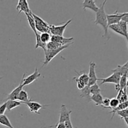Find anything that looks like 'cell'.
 I'll return each mask as SVG.
<instances>
[{
  "label": "cell",
  "instance_id": "cell-20",
  "mask_svg": "<svg viewBox=\"0 0 128 128\" xmlns=\"http://www.w3.org/2000/svg\"><path fill=\"white\" fill-rule=\"evenodd\" d=\"M81 91V98H84L86 99L88 101H91L90 98H91V94H90V86L88 85L85 86L83 89H82Z\"/></svg>",
  "mask_w": 128,
  "mask_h": 128
},
{
  "label": "cell",
  "instance_id": "cell-12",
  "mask_svg": "<svg viewBox=\"0 0 128 128\" xmlns=\"http://www.w3.org/2000/svg\"><path fill=\"white\" fill-rule=\"evenodd\" d=\"M16 10L19 11L18 14H21V12L29 14L31 11L29 8L28 2L26 0H19L16 6Z\"/></svg>",
  "mask_w": 128,
  "mask_h": 128
},
{
  "label": "cell",
  "instance_id": "cell-19",
  "mask_svg": "<svg viewBox=\"0 0 128 128\" xmlns=\"http://www.w3.org/2000/svg\"><path fill=\"white\" fill-rule=\"evenodd\" d=\"M31 16H32L34 20L35 24H38L41 25V26H44V27L49 28L50 24H49L48 23H47L46 21H44L42 18H41L39 17L38 16H37V15H36L35 14H34L33 12H31Z\"/></svg>",
  "mask_w": 128,
  "mask_h": 128
},
{
  "label": "cell",
  "instance_id": "cell-35",
  "mask_svg": "<svg viewBox=\"0 0 128 128\" xmlns=\"http://www.w3.org/2000/svg\"><path fill=\"white\" fill-rule=\"evenodd\" d=\"M110 99L109 98H103L102 102V106L104 108H106L110 107Z\"/></svg>",
  "mask_w": 128,
  "mask_h": 128
},
{
  "label": "cell",
  "instance_id": "cell-38",
  "mask_svg": "<svg viewBox=\"0 0 128 128\" xmlns=\"http://www.w3.org/2000/svg\"><path fill=\"white\" fill-rule=\"evenodd\" d=\"M64 124L65 128H73V126H72V122H71V120L66 121V122H65Z\"/></svg>",
  "mask_w": 128,
  "mask_h": 128
},
{
  "label": "cell",
  "instance_id": "cell-6",
  "mask_svg": "<svg viewBox=\"0 0 128 128\" xmlns=\"http://www.w3.org/2000/svg\"><path fill=\"white\" fill-rule=\"evenodd\" d=\"M95 68H96V63L94 61H91L90 62V71H89V74L88 76V85L89 86H92L94 84L97 83V81L98 78L96 76V71H95Z\"/></svg>",
  "mask_w": 128,
  "mask_h": 128
},
{
  "label": "cell",
  "instance_id": "cell-10",
  "mask_svg": "<svg viewBox=\"0 0 128 128\" xmlns=\"http://www.w3.org/2000/svg\"><path fill=\"white\" fill-rule=\"evenodd\" d=\"M121 79V76L119 74L113 72L112 74L109 77L104 79H98V81H101V84L104 83H112L115 84H120V81Z\"/></svg>",
  "mask_w": 128,
  "mask_h": 128
},
{
  "label": "cell",
  "instance_id": "cell-29",
  "mask_svg": "<svg viewBox=\"0 0 128 128\" xmlns=\"http://www.w3.org/2000/svg\"><path fill=\"white\" fill-rule=\"evenodd\" d=\"M119 84L121 88V90H123L124 88H126L128 84V76H121Z\"/></svg>",
  "mask_w": 128,
  "mask_h": 128
},
{
  "label": "cell",
  "instance_id": "cell-14",
  "mask_svg": "<svg viewBox=\"0 0 128 128\" xmlns=\"http://www.w3.org/2000/svg\"><path fill=\"white\" fill-rule=\"evenodd\" d=\"M115 73H118L121 76H128V61H126V63L124 65H118L116 69L112 70L111 71Z\"/></svg>",
  "mask_w": 128,
  "mask_h": 128
},
{
  "label": "cell",
  "instance_id": "cell-9",
  "mask_svg": "<svg viewBox=\"0 0 128 128\" xmlns=\"http://www.w3.org/2000/svg\"><path fill=\"white\" fill-rule=\"evenodd\" d=\"M25 75H26V73H24L22 76V80H21V82H20V84L14 89V90H12L11 91V92H10L8 95L7 98L6 99V101H8V100H18V98L19 94L20 93L21 91L22 90V81H23L24 78L25 77Z\"/></svg>",
  "mask_w": 128,
  "mask_h": 128
},
{
  "label": "cell",
  "instance_id": "cell-2",
  "mask_svg": "<svg viewBox=\"0 0 128 128\" xmlns=\"http://www.w3.org/2000/svg\"><path fill=\"white\" fill-rule=\"evenodd\" d=\"M73 42H71V43L68 44H66L64 45V46H62L61 47L59 48L58 49H56V50H52V51H44V55H45V57H44V60L43 61V64H42V67H44V66L47 65L56 55L58 54L59 53L61 52L62 51H63L64 50L66 49L67 48H68L70 45L72 44Z\"/></svg>",
  "mask_w": 128,
  "mask_h": 128
},
{
  "label": "cell",
  "instance_id": "cell-27",
  "mask_svg": "<svg viewBox=\"0 0 128 128\" xmlns=\"http://www.w3.org/2000/svg\"><path fill=\"white\" fill-rule=\"evenodd\" d=\"M101 89L97 83L94 84L92 86H90V94L91 95L97 94L101 93Z\"/></svg>",
  "mask_w": 128,
  "mask_h": 128
},
{
  "label": "cell",
  "instance_id": "cell-26",
  "mask_svg": "<svg viewBox=\"0 0 128 128\" xmlns=\"http://www.w3.org/2000/svg\"><path fill=\"white\" fill-rule=\"evenodd\" d=\"M51 34L48 32H43L40 34V40L43 43L47 44L51 40Z\"/></svg>",
  "mask_w": 128,
  "mask_h": 128
},
{
  "label": "cell",
  "instance_id": "cell-11",
  "mask_svg": "<svg viewBox=\"0 0 128 128\" xmlns=\"http://www.w3.org/2000/svg\"><path fill=\"white\" fill-rule=\"evenodd\" d=\"M40 77H41V74L38 72L37 68H36L34 72L33 73L30 74L28 77L24 78L23 81H22V86L24 87V86H26V85L30 84H31L32 82L36 81L37 79H38Z\"/></svg>",
  "mask_w": 128,
  "mask_h": 128
},
{
  "label": "cell",
  "instance_id": "cell-30",
  "mask_svg": "<svg viewBox=\"0 0 128 128\" xmlns=\"http://www.w3.org/2000/svg\"><path fill=\"white\" fill-rule=\"evenodd\" d=\"M77 78L78 80L82 81L85 84L86 86H87L88 84V76L87 74H86L84 72H81V74H79L78 77H77Z\"/></svg>",
  "mask_w": 128,
  "mask_h": 128
},
{
  "label": "cell",
  "instance_id": "cell-7",
  "mask_svg": "<svg viewBox=\"0 0 128 128\" xmlns=\"http://www.w3.org/2000/svg\"><path fill=\"white\" fill-rule=\"evenodd\" d=\"M24 104H26L27 106V107L28 108V109L30 110V111L31 112H34V113L38 114H40V111L41 109H45L47 106H48V105H42L41 104H40L38 102H35V101L31 100L30 101L27 102H24Z\"/></svg>",
  "mask_w": 128,
  "mask_h": 128
},
{
  "label": "cell",
  "instance_id": "cell-31",
  "mask_svg": "<svg viewBox=\"0 0 128 128\" xmlns=\"http://www.w3.org/2000/svg\"><path fill=\"white\" fill-rule=\"evenodd\" d=\"M119 104H120V102H119L118 100H117V99H116V98H112L111 100H110V107L106 108V109H110V110H112V109L115 108L117 107Z\"/></svg>",
  "mask_w": 128,
  "mask_h": 128
},
{
  "label": "cell",
  "instance_id": "cell-18",
  "mask_svg": "<svg viewBox=\"0 0 128 128\" xmlns=\"http://www.w3.org/2000/svg\"><path fill=\"white\" fill-rule=\"evenodd\" d=\"M90 100L93 101L96 106H101L102 100H103V96H102L101 93L91 95Z\"/></svg>",
  "mask_w": 128,
  "mask_h": 128
},
{
  "label": "cell",
  "instance_id": "cell-16",
  "mask_svg": "<svg viewBox=\"0 0 128 128\" xmlns=\"http://www.w3.org/2000/svg\"><path fill=\"white\" fill-rule=\"evenodd\" d=\"M128 107V101H126L124 102H122V103H120L118 106H117L115 108H113L111 110V111L109 112V114H112V117H111V119L113 118V117L114 116L115 114L117 111H121V110H125V109H127Z\"/></svg>",
  "mask_w": 128,
  "mask_h": 128
},
{
  "label": "cell",
  "instance_id": "cell-1",
  "mask_svg": "<svg viewBox=\"0 0 128 128\" xmlns=\"http://www.w3.org/2000/svg\"><path fill=\"white\" fill-rule=\"evenodd\" d=\"M107 1H104L102 6L101 8H99V10L96 12V20L94 21V23L96 24H100L103 28L104 31V34L102 36L106 37L107 40H110V35L108 32V20H107V14L105 12V4Z\"/></svg>",
  "mask_w": 128,
  "mask_h": 128
},
{
  "label": "cell",
  "instance_id": "cell-4",
  "mask_svg": "<svg viewBox=\"0 0 128 128\" xmlns=\"http://www.w3.org/2000/svg\"><path fill=\"white\" fill-rule=\"evenodd\" d=\"M71 113H72V111L69 110L66 106V105H61L60 112V118H59V121L57 124L64 123L66 121L71 120Z\"/></svg>",
  "mask_w": 128,
  "mask_h": 128
},
{
  "label": "cell",
  "instance_id": "cell-25",
  "mask_svg": "<svg viewBox=\"0 0 128 128\" xmlns=\"http://www.w3.org/2000/svg\"><path fill=\"white\" fill-rule=\"evenodd\" d=\"M61 45L59 44L56 43V42H51L50 41L49 42H48L46 45V51H52V50H56V49H58L59 48L61 47ZM45 50V51H46Z\"/></svg>",
  "mask_w": 128,
  "mask_h": 128
},
{
  "label": "cell",
  "instance_id": "cell-15",
  "mask_svg": "<svg viewBox=\"0 0 128 128\" xmlns=\"http://www.w3.org/2000/svg\"><path fill=\"white\" fill-rule=\"evenodd\" d=\"M6 103V110L8 111H11L12 109L15 108L20 106V105L22 104V102L18 100H8L5 101Z\"/></svg>",
  "mask_w": 128,
  "mask_h": 128
},
{
  "label": "cell",
  "instance_id": "cell-17",
  "mask_svg": "<svg viewBox=\"0 0 128 128\" xmlns=\"http://www.w3.org/2000/svg\"><path fill=\"white\" fill-rule=\"evenodd\" d=\"M18 100L21 102H22V104H24V102H27L30 101L31 100V98L29 96L28 93L26 92L24 90H22V91L20 92V93L19 94L18 98Z\"/></svg>",
  "mask_w": 128,
  "mask_h": 128
},
{
  "label": "cell",
  "instance_id": "cell-37",
  "mask_svg": "<svg viewBox=\"0 0 128 128\" xmlns=\"http://www.w3.org/2000/svg\"><path fill=\"white\" fill-rule=\"evenodd\" d=\"M52 127H56V128H65V126L64 123H60V124H56L53 125V126H49V127L42 128H52Z\"/></svg>",
  "mask_w": 128,
  "mask_h": 128
},
{
  "label": "cell",
  "instance_id": "cell-34",
  "mask_svg": "<svg viewBox=\"0 0 128 128\" xmlns=\"http://www.w3.org/2000/svg\"><path fill=\"white\" fill-rule=\"evenodd\" d=\"M73 80H76V82H77V87H78V88L80 90H82V89H83L84 88L85 86H86L85 84L84 83V82H82V81H81V80H78V79L77 78H74Z\"/></svg>",
  "mask_w": 128,
  "mask_h": 128
},
{
  "label": "cell",
  "instance_id": "cell-22",
  "mask_svg": "<svg viewBox=\"0 0 128 128\" xmlns=\"http://www.w3.org/2000/svg\"><path fill=\"white\" fill-rule=\"evenodd\" d=\"M31 12H32V11H31L29 14L26 13L25 14H26V17H27V20H28V23H29V25H30V28H31V30L34 31V34H36L38 32L36 31V27H35L34 20L32 16H31Z\"/></svg>",
  "mask_w": 128,
  "mask_h": 128
},
{
  "label": "cell",
  "instance_id": "cell-40",
  "mask_svg": "<svg viewBox=\"0 0 128 128\" xmlns=\"http://www.w3.org/2000/svg\"><path fill=\"white\" fill-rule=\"evenodd\" d=\"M115 90H116V91H117L118 92L121 90V88H120V84H116V86H115Z\"/></svg>",
  "mask_w": 128,
  "mask_h": 128
},
{
  "label": "cell",
  "instance_id": "cell-5",
  "mask_svg": "<svg viewBox=\"0 0 128 128\" xmlns=\"http://www.w3.org/2000/svg\"><path fill=\"white\" fill-rule=\"evenodd\" d=\"M128 14V12L120 13V12H118V10H116L114 12V13L112 14H107V20L108 26H110V25L118 24L119 22L121 21L122 18L126 14Z\"/></svg>",
  "mask_w": 128,
  "mask_h": 128
},
{
  "label": "cell",
  "instance_id": "cell-24",
  "mask_svg": "<svg viewBox=\"0 0 128 128\" xmlns=\"http://www.w3.org/2000/svg\"><path fill=\"white\" fill-rule=\"evenodd\" d=\"M108 28H110L111 30H112L114 32H115L116 33L118 34L121 35V36H124V37L126 38V40H127V41L128 40V38L123 33V32H122V31H121V29H120V26H118V24H116L110 25V26H108Z\"/></svg>",
  "mask_w": 128,
  "mask_h": 128
},
{
  "label": "cell",
  "instance_id": "cell-13",
  "mask_svg": "<svg viewBox=\"0 0 128 128\" xmlns=\"http://www.w3.org/2000/svg\"><path fill=\"white\" fill-rule=\"evenodd\" d=\"M82 6L83 10H86V9H90L95 12H97L100 8L96 4L95 1L94 0H84V2H82Z\"/></svg>",
  "mask_w": 128,
  "mask_h": 128
},
{
  "label": "cell",
  "instance_id": "cell-42",
  "mask_svg": "<svg viewBox=\"0 0 128 128\" xmlns=\"http://www.w3.org/2000/svg\"><path fill=\"white\" fill-rule=\"evenodd\" d=\"M0 79H2V78H0Z\"/></svg>",
  "mask_w": 128,
  "mask_h": 128
},
{
  "label": "cell",
  "instance_id": "cell-33",
  "mask_svg": "<svg viewBox=\"0 0 128 128\" xmlns=\"http://www.w3.org/2000/svg\"><path fill=\"white\" fill-rule=\"evenodd\" d=\"M118 115L121 118V119L125 118L128 117V109H125V110H121V111H118L116 112Z\"/></svg>",
  "mask_w": 128,
  "mask_h": 128
},
{
  "label": "cell",
  "instance_id": "cell-23",
  "mask_svg": "<svg viewBox=\"0 0 128 128\" xmlns=\"http://www.w3.org/2000/svg\"><path fill=\"white\" fill-rule=\"evenodd\" d=\"M36 36V46H35V49H38V48H41L44 51L46 50V44L43 43L40 40V34H39L38 32L35 34Z\"/></svg>",
  "mask_w": 128,
  "mask_h": 128
},
{
  "label": "cell",
  "instance_id": "cell-41",
  "mask_svg": "<svg viewBox=\"0 0 128 128\" xmlns=\"http://www.w3.org/2000/svg\"><path fill=\"white\" fill-rule=\"evenodd\" d=\"M122 120H124V122H125V123H126V126H128V118H123L122 119Z\"/></svg>",
  "mask_w": 128,
  "mask_h": 128
},
{
  "label": "cell",
  "instance_id": "cell-21",
  "mask_svg": "<svg viewBox=\"0 0 128 128\" xmlns=\"http://www.w3.org/2000/svg\"><path fill=\"white\" fill-rule=\"evenodd\" d=\"M0 124L2 125V126H6V127L8 128H14L8 118L5 114H2L0 116Z\"/></svg>",
  "mask_w": 128,
  "mask_h": 128
},
{
  "label": "cell",
  "instance_id": "cell-39",
  "mask_svg": "<svg viewBox=\"0 0 128 128\" xmlns=\"http://www.w3.org/2000/svg\"><path fill=\"white\" fill-rule=\"evenodd\" d=\"M121 21H124V22H128V14H126V15H125V16H124L122 18V19H121Z\"/></svg>",
  "mask_w": 128,
  "mask_h": 128
},
{
  "label": "cell",
  "instance_id": "cell-36",
  "mask_svg": "<svg viewBox=\"0 0 128 128\" xmlns=\"http://www.w3.org/2000/svg\"><path fill=\"white\" fill-rule=\"evenodd\" d=\"M6 110V103L4 102L2 104L0 105V116L4 114Z\"/></svg>",
  "mask_w": 128,
  "mask_h": 128
},
{
  "label": "cell",
  "instance_id": "cell-3",
  "mask_svg": "<svg viewBox=\"0 0 128 128\" xmlns=\"http://www.w3.org/2000/svg\"><path fill=\"white\" fill-rule=\"evenodd\" d=\"M72 20V19L68 20V21H66L62 25L55 26V25L50 24V26H49V31H50V34L51 35H54V36H63L64 32L65 30H66L67 26L69 25V24L71 23Z\"/></svg>",
  "mask_w": 128,
  "mask_h": 128
},
{
  "label": "cell",
  "instance_id": "cell-28",
  "mask_svg": "<svg viewBox=\"0 0 128 128\" xmlns=\"http://www.w3.org/2000/svg\"><path fill=\"white\" fill-rule=\"evenodd\" d=\"M118 24L120 26V29L122 31V32L128 37V22L121 21L118 23Z\"/></svg>",
  "mask_w": 128,
  "mask_h": 128
},
{
  "label": "cell",
  "instance_id": "cell-32",
  "mask_svg": "<svg viewBox=\"0 0 128 128\" xmlns=\"http://www.w3.org/2000/svg\"><path fill=\"white\" fill-rule=\"evenodd\" d=\"M126 88H124L123 90V92H122V95L121 96V97L120 98V99L118 100L119 102L120 103H122V102H124L126 101H128V94L127 92H126Z\"/></svg>",
  "mask_w": 128,
  "mask_h": 128
},
{
  "label": "cell",
  "instance_id": "cell-8",
  "mask_svg": "<svg viewBox=\"0 0 128 128\" xmlns=\"http://www.w3.org/2000/svg\"><path fill=\"white\" fill-rule=\"evenodd\" d=\"M73 38H65L64 36L51 35L50 41L56 42V43L59 44L61 45V46H64V45L73 42Z\"/></svg>",
  "mask_w": 128,
  "mask_h": 128
}]
</instances>
